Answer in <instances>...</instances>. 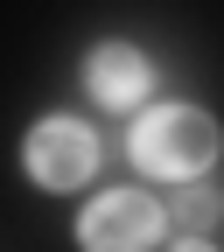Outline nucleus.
I'll use <instances>...</instances> for the list:
<instances>
[{"label":"nucleus","instance_id":"nucleus-6","mask_svg":"<svg viewBox=\"0 0 224 252\" xmlns=\"http://www.w3.org/2000/svg\"><path fill=\"white\" fill-rule=\"evenodd\" d=\"M168 252H217V245H210V238H175Z\"/></svg>","mask_w":224,"mask_h":252},{"label":"nucleus","instance_id":"nucleus-3","mask_svg":"<svg viewBox=\"0 0 224 252\" xmlns=\"http://www.w3.org/2000/svg\"><path fill=\"white\" fill-rule=\"evenodd\" d=\"M161 231H168V203H154L133 182L91 196V210L77 217V245L84 252H147Z\"/></svg>","mask_w":224,"mask_h":252},{"label":"nucleus","instance_id":"nucleus-5","mask_svg":"<svg viewBox=\"0 0 224 252\" xmlns=\"http://www.w3.org/2000/svg\"><path fill=\"white\" fill-rule=\"evenodd\" d=\"M168 224H182L189 238H210V231L224 224V189H217V182H182L175 203H168Z\"/></svg>","mask_w":224,"mask_h":252},{"label":"nucleus","instance_id":"nucleus-1","mask_svg":"<svg viewBox=\"0 0 224 252\" xmlns=\"http://www.w3.org/2000/svg\"><path fill=\"white\" fill-rule=\"evenodd\" d=\"M217 119L203 105H154L133 119V133H126V154H133V168H147L154 182H203V168L217 161Z\"/></svg>","mask_w":224,"mask_h":252},{"label":"nucleus","instance_id":"nucleus-2","mask_svg":"<svg viewBox=\"0 0 224 252\" xmlns=\"http://www.w3.org/2000/svg\"><path fill=\"white\" fill-rule=\"evenodd\" d=\"M21 168L35 175L42 189H84L91 175H98V133H91L84 119H70V112H49V119H35L28 126V140H21Z\"/></svg>","mask_w":224,"mask_h":252},{"label":"nucleus","instance_id":"nucleus-4","mask_svg":"<svg viewBox=\"0 0 224 252\" xmlns=\"http://www.w3.org/2000/svg\"><path fill=\"white\" fill-rule=\"evenodd\" d=\"M147 84H154V63L133 49V42H98L84 56V91L98 98L105 112H133L147 98Z\"/></svg>","mask_w":224,"mask_h":252}]
</instances>
